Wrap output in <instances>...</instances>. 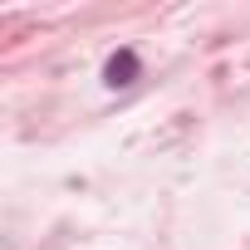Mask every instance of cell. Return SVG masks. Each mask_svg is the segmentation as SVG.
Wrapping results in <instances>:
<instances>
[{
	"mask_svg": "<svg viewBox=\"0 0 250 250\" xmlns=\"http://www.w3.org/2000/svg\"><path fill=\"white\" fill-rule=\"evenodd\" d=\"M133 74H138V54H133V49H123V54H113V59H108V69H103V79H108L113 88H123V83H133Z\"/></svg>",
	"mask_w": 250,
	"mask_h": 250,
	"instance_id": "6da1fadb",
	"label": "cell"
}]
</instances>
